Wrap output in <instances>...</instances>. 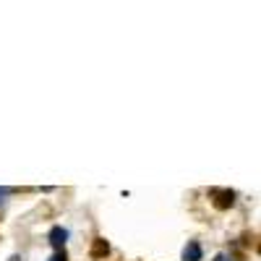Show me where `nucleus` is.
Segmentation results:
<instances>
[{
	"instance_id": "20e7f679",
	"label": "nucleus",
	"mask_w": 261,
	"mask_h": 261,
	"mask_svg": "<svg viewBox=\"0 0 261 261\" xmlns=\"http://www.w3.org/2000/svg\"><path fill=\"white\" fill-rule=\"evenodd\" d=\"M204 251L199 246V241H188V246L183 248V261H201Z\"/></svg>"
},
{
	"instance_id": "0eeeda50",
	"label": "nucleus",
	"mask_w": 261,
	"mask_h": 261,
	"mask_svg": "<svg viewBox=\"0 0 261 261\" xmlns=\"http://www.w3.org/2000/svg\"><path fill=\"white\" fill-rule=\"evenodd\" d=\"M214 261H230V258H227L225 253H217V256H214Z\"/></svg>"
},
{
	"instance_id": "f03ea898",
	"label": "nucleus",
	"mask_w": 261,
	"mask_h": 261,
	"mask_svg": "<svg viewBox=\"0 0 261 261\" xmlns=\"http://www.w3.org/2000/svg\"><path fill=\"white\" fill-rule=\"evenodd\" d=\"M47 241H50V246H53L55 251H65V241H68V230L60 227V225H55V227L50 230V235H47Z\"/></svg>"
},
{
	"instance_id": "39448f33",
	"label": "nucleus",
	"mask_w": 261,
	"mask_h": 261,
	"mask_svg": "<svg viewBox=\"0 0 261 261\" xmlns=\"http://www.w3.org/2000/svg\"><path fill=\"white\" fill-rule=\"evenodd\" d=\"M50 261H68V253H65V251H55V256Z\"/></svg>"
},
{
	"instance_id": "423d86ee",
	"label": "nucleus",
	"mask_w": 261,
	"mask_h": 261,
	"mask_svg": "<svg viewBox=\"0 0 261 261\" xmlns=\"http://www.w3.org/2000/svg\"><path fill=\"white\" fill-rule=\"evenodd\" d=\"M13 191L11 188H0V206H3V201H6V196H11Z\"/></svg>"
},
{
	"instance_id": "f257e3e1",
	"label": "nucleus",
	"mask_w": 261,
	"mask_h": 261,
	"mask_svg": "<svg viewBox=\"0 0 261 261\" xmlns=\"http://www.w3.org/2000/svg\"><path fill=\"white\" fill-rule=\"evenodd\" d=\"M209 199H212L214 209L225 212L235 204V191H230V188H209Z\"/></svg>"
},
{
	"instance_id": "6e6552de",
	"label": "nucleus",
	"mask_w": 261,
	"mask_h": 261,
	"mask_svg": "<svg viewBox=\"0 0 261 261\" xmlns=\"http://www.w3.org/2000/svg\"><path fill=\"white\" fill-rule=\"evenodd\" d=\"M11 261H21V256H11Z\"/></svg>"
},
{
	"instance_id": "7ed1b4c3",
	"label": "nucleus",
	"mask_w": 261,
	"mask_h": 261,
	"mask_svg": "<svg viewBox=\"0 0 261 261\" xmlns=\"http://www.w3.org/2000/svg\"><path fill=\"white\" fill-rule=\"evenodd\" d=\"M107 253H110V243H107L105 238H94V243L89 248V256L92 258H105Z\"/></svg>"
}]
</instances>
